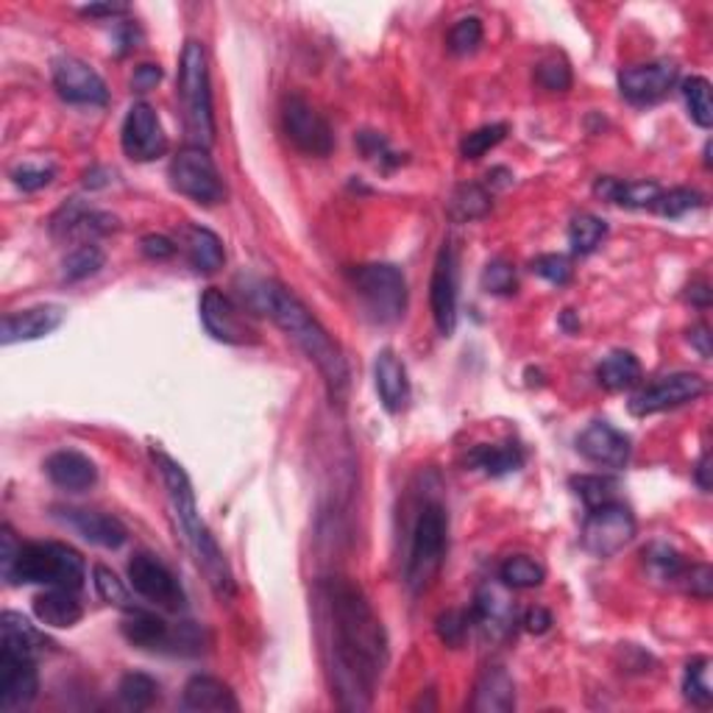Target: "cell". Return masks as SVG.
<instances>
[{
    "mask_svg": "<svg viewBox=\"0 0 713 713\" xmlns=\"http://www.w3.org/2000/svg\"><path fill=\"white\" fill-rule=\"evenodd\" d=\"M320 649L329 683L346 711H365L387 669V633L363 588L346 577L318 582Z\"/></svg>",
    "mask_w": 713,
    "mask_h": 713,
    "instance_id": "1",
    "label": "cell"
},
{
    "mask_svg": "<svg viewBox=\"0 0 713 713\" xmlns=\"http://www.w3.org/2000/svg\"><path fill=\"white\" fill-rule=\"evenodd\" d=\"M240 293L248 307L268 315L307 354L309 363H315V369L327 382L332 401L340 405L346 399V391H349V365H346L338 340L309 313L307 304L273 279H248Z\"/></svg>",
    "mask_w": 713,
    "mask_h": 713,
    "instance_id": "2",
    "label": "cell"
},
{
    "mask_svg": "<svg viewBox=\"0 0 713 713\" xmlns=\"http://www.w3.org/2000/svg\"><path fill=\"white\" fill-rule=\"evenodd\" d=\"M151 457L154 463H157L159 474H162L165 488H168L170 508H173L176 521H179V527H182L184 544H188L190 552H193L195 563H199V568L204 571L212 591L218 593L220 599H231L237 593L235 575H231L229 561H226L224 552H220L218 541H215V535H212L210 527H206L204 519H201L199 508H195V494H193V485H190L188 472H184L173 457L159 452V449H154Z\"/></svg>",
    "mask_w": 713,
    "mask_h": 713,
    "instance_id": "3",
    "label": "cell"
},
{
    "mask_svg": "<svg viewBox=\"0 0 713 713\" xmlns=\"http://www.w3.org/2000/svg\"><path fill=\"white\" fill-rule=\"evenodd\" d=\"M179 103H182L184 128L195 148H210L215 143V110H212L210 61L199 39H190L179 61Z\"/></svg>",
    "mask_w": 713,
    "mask_h": 713,
    "instance_id": "4",
    "label": "cell"
},
{
    "mask_svg": "<svg viewBox=\"0 0 713 713\" xmlns=\"http://www.w3.org/2000/svg\"><path fill=\"white\" fill-rule=\"evenodd\" d=\"M84 557L67 544L45 541V544H23L18 552L12 571L3 580L14 586H50V588H73L84 586Z\"/></svg>",
    "mask_w": 713,
    "mask_h": 713,
    "instance_id": "5",
    "label": "cell"
},
{
    "mask_svg": "<svg viewBox=\"0 0 713 713\" xmlns=\"http://www.w3.org/2000/svg\"><path fill=\"white\" fill-rule=\"evenodd\" d=\"M449 552V516L441 502H423L412 524L410 552H407L405 582L412 593H421L441 575Z\"/></svg>",
    "mask_w": 713,
    "mask_h": 713,
    "instance_id": "6",
    "label": "cell"
},
{
    "mask_svg": "<svg viewBox=\"0 0 713 713\" xmlns=\"http://www.w3.org/2000/svg\"><path fill=\"white\" fill-rule=\"evenodd\" d=\"M351 287L365 304V313L376 324H396L405 318L407 282L396 265L371 262L351 271Z\"/></svg>",
    "mask_w": 713,
    "mask_h": 713,
    "instance_id": "7",
    "label": "cell"
},
{
    "mask_svg": "<svg viewBox=\"0 0 713 713\" xmlns=\"http://www.w3.org/2000/svg\"><path fill=\"white\" fill-rule=\"evenodd\" d=\"M170 188L195 204L215 206L226 199V184L206 148H184L170 162Z\"/></svg>",
    "mask_w": 713,
    "mask_h": 713,
    "instance_id": "8",
    "label": "cell"
},
{
    "mask_svg": "<svg viewBox=\"0 0 713 713\" xmlns=\"http://www.w3.org/2000/svg\"><path fill=\"white\" fill-rule=\"evenodd\" d=\"M635 539V516L630 513L627 505L604 502L599 508H591L586 524H582V546L588 555L613 557Z\"/></svg>",
    "mask_w": 713,
    "mask_h": 713,
    "instance_id": "9",
    "label": "cell"
},
{
    "mask_svg": "<svg viewBox=\"0 0 713 713\" xmlns=\"http://www.w3.org/2000/svg\"><path fill=\"white\" fill-rule=\"evenodd\" d=\"M282 126L287 139L307 157H329L335 148V134L313 103L302 95L284 98Z\"/></svg>",
    "mask_w": 713,
    "mask_h": 713,
    "instance_id": "10",
    "label": "cell"
},
{
    "mask_svg": "<svg viewBox=\"0 0 713 713\" xmlns=\"http://www.w3.org/2000/svg\"><path fill=\"white\" fill-rule=\"evenodd\" d=\"M128 582L143 599H148L165 611H182L184 608V588L173 577L168 566L159 557L148 552H137L128 561Z\"/></svg>",
    "mask_w": 713,
    "mask_h": 713,
    "instance_id": "11",
    "label": "cell"
},
{
    "mask_svg": "<svg viewBox=\"0 0 713 713\" xmlns=\"http://www.w3.org/2000/svg\"><path fill=\"white\" fill-rule=\"evenodd\" d=\"M708 391V382L700 374H669L647 385L630 399V412L638 418L655 416V412L675 410L689 401H697Z\"/></svg>",
    "mask_w": 713,
    "mask_h": 713,
    "instance_id": "12",
    "label": "cell"
},
{
    "mask_svg": "<svg viewBox=\"0 0 713 713\" xmlns=\"http://www.w3.org/2000/svg\"><path fill=\"white\" fill-rule=\"evenodd\" d=\"M457 248L452 242H443L430 282L432 318H435V327L443 338H452L454 329H457Z\"/></svg>",
    "mask_w": 713,
    "mask_h": 713,
    "instance_id": "13",
    "label": "cell"
},
{
    "mask_svg": "<svg viewBox=\"0 0 713 713\" xmlns=\"http://www.w3.org/2000/svg\"><path fill=\"white\" fill-rule=\"evenodd\" d=\"M121 143L126 157L134 159V162H154V159L165 157L168 137H165L162 123H159L151 103L139 101L128 110L126 121H123Z\"/></svg>",
    "mask_w": 713,
    "mask_h": 713,
    "instance_id": "14",
    "label": "cell"
},
{
    "mask_svg": "<svg viewBox=\"0 0 713 713\" xmlns=\"http://www.w3.org/2000/svg\"><path fill=\"white\" fill-rule=\"evenodd\" d=\"M54 87L61 101L76 103V106H106L110 103V90H106L101 76L76 56H61L54 61Z\"/></svg>",
    "mask_w": 713,
    "mask_h": 713,
    "instance_id": "15",
    "label": "cell"
},
{
    "mask_svg": "<svg viewBox=\"0 0 713 713\" xmlns=\"http://www.w3.org/2000/svg\"><path fill=\"white\" fill-rule=\"evenodd\" d=\"M677 76H680V70L669 59L624 67L619 73V90L635 106H649V103H658L669 95L671 87L677 84Z\"/></svg>",
    "mask_w": 713,
    "mask_h": 713,
    "instance_id": "16",
    "label": "cell"
},
{
    "mask_svg": "<svg viewBox=\"0 0 713 713\" xmlns=\"http://www.w3.org/2000/svg\"><path fill=\"white\" fill-rule=\"evenodd\" d=\"M117 229H121V224H117L115 215L92 210V206L81 204L79 199L67 201L54 218H50V235H54L56 240L92 242L95 237H106Z\"/></svg>",
    "mask_w": 713,
    "mask_h": 713,
    "instance_id": "17",
    "label": "cell"
},
{
    "mask_svg": "<svg viewBox=\"0 0 713 713\" xmlns=\"http://www.w3.org/2000/svg\"><path fill=\"white\" fill-rule=\"evenodd\" d=\"M121 633L137 649H148V653H157V649L182 653V624L170 627L162 616L143 611V608H134V604L123 613Z\"/></svg>",
    "mask_w": 713,
    "mask_h": 713,
    "instance_id": "18",
    "label": "cell"
},
{
    "mask_svg": "<svg viewBox=\"0 0 713 713\" xmlns=\"http://www.w3.org/2000/svg\"><path fill=\"white\" fill-rule=\"evenodd\" d=\"M201 324H204L206 332L212 335L220 343L229 346H242L251 343L254 340V329L248 327L246 320H242L240 309L235 307L229 296L218 291V287H210L201 296Z\"/></svg>",
    "mask_w": 713,
    "mask_h": 713,
    "instance_id": "19",
    "label": "cell"
},
{
    "mask_svg": "<svg viewBox=\"0 0 713 713\" xmlns=\"http://www.w3.org/2000/svg\"><path fill=\"white\" fill-rule=\"evenodd\" d=\"M472 622L483 630L485 638L502 641L513 633L516 624V602L508 593V586L499 582H485L474 599Z\"/></svg>",
    "mask_w": 713,
    "mask_h": 713,
    "instance_id": "20",
    "label": "cell"
},
{
    "mask_svg": "<svg viewBox=\"0 0 713 713\" xmlns=\"http://www.w3.org/2000/svg\"><path fill=\"white\" fill-rule=\"evenodd\" d=\"M39 677L31 658L0 653V711L18 713L37 700Z\"/></svg>",
    "mask_w": 713,
    "mask_h": 713,
    "instance_id": "21",
    "label": "cell"
},
{
    "mask_svg": "<svg viewBox=\"0 0 713 713\" xmlns=\"http://www.w3.org/2000/svg\"><path fill=\"white\" fill-rule=\"evenodd\" d=\"M577 452L602 468H624L630 463V438L608 421H591L577 438Z\"/></svg>",
    "mask_w": 713,
    "mask_h": 713,
    "instance_id": "22",
    "label": "cell"
},
{
    "mask_svg": "<svg viewBox=\"0 0 713 713\" xmlns=\"http://www.w3.org/2000/svg\"><path fill=\"white\" fill-rule=\"evenodd\" d=\"M54 519H59L61 524L79 532L81 539L95 546H103V550H121L128 539V530L123 527V521L110 513H101V510L56 508Z\"/></svg>",
    "mask_w": 713,
    "mask_h": 713,
    "instance_id": "23",
    "label": "cell"
},
{
    "mask_svg": "<svg viewBox=\"0 0 713 713\" xmlns=\"http://www.w3.org/2000/svg\"><path fill=\"white\" fill-rule=\"evenodd\" d=\"M67 309L59 304H39V307L20 309V313H9L3 318V332L0 340L3 346L29 343V340H39L45 335L56 332L65 324Z\"/></svg>",
    "mask_w": 713,
    "mask_h": 713,
    "instance_id": "24",
    "label": "cell"
},
{
    "mask_svg": "<svg viewBox=\"0 0 713 713\" xmlns=\"http://www.w3.org/2000/svg\"><path fill=\"white\" fill-rule=\"evenodd\" d=\"M374 382L382 407L387 412H401L410 405V376H407L405 363L391 349L376 354Z\"/></svg>",
    "mask_w": 713,
    "mask_h": 713,
    "instance_id": "25",
    "label": "cell"
},
{
    "mask_svg": "<svg viewBox=\"0 0 713 713\" xmlns=\"http://www.w3.org/2000/svg\"><path fill=\"white\" fill-rule=\"evenodd\" d=\"M45 474L61 490H90L98 483V466L76 449H59L45 460Z\"/></svg>",
    "mask_w": 713,
    "mask_h": 713,
    "instance_id": "26",
    "label": "cell"
},
{
    "mask_svg": "<svg viewBox=\"0 0 713 713\" xmlns=\"http://www.w3.org/2000/svg\"><path fill=\"white\" fill-rule=\"evenodd\" d=\"M48 647H54V644L25 616L14 611H7L0 616V653L37 660Z\"/></svg>",
    "mask_w": 713,
    "mask_h": 713,
    "instance_id": "27",
    "label": "cell"
},
{
    "mask_svg": "<svg viewBox=\"0 0 713 713\" xmlns=\"http://www.w3.org/2000/svg\"><path fill=\"white\" fill-rule=\"evenodd\" d=\"M182 708L193 713H201V711L226 713V711H237L240 702H237L235 691H231L224 680L210 675H195L190 677L188 686H184Z\"/></svg>",
    "mask_w": 713,
    "mask_h": 713,
    "instance_id": "28",
    "label": "cell"
},
{
    "mask_svg": "<svg viewBox=\"0 0 713 713\" xmlns=\"http://www.w3.org/2000/svg\"><path fill=\"white\" fill-rule=\"evenodd\" d=\"M516 708V683L502 666H488L479 675L474 689L472 711L477 713H508Z\"/></svg>",
    "mask_w": 713,
    "mask_h": 713,
    "instance_id": "29",
    "label": "cell"
},
{
    "mask_svg": "<svg viewBox=\"0 0 713 713\" xmlns=\"http://www.w3.org/2000/svg\"><path fill=\"white\" fill-rule=\"evenodd\" d=\"M34 616L45 624V627H76L84 616L79 597L73 588H50V591L39 593L34 599Z\"/></svg>",
    "mask_w": 713,
    "mask_h": 713,
    "instance_id": "30",
    "label": "cell"
},
{
    "mask_svg": "<svg viewBox=\"0 0 713 713\" xmlns=\"http://www.w3.org/2000/svg\"><path fill=\"white\" fill-rule=\"evenodd\" d=\"M466 463L472 468H479L488 477H505L524 466V452L516 443H502V446H490V443H479L468 452Z\"/></svg>",
    "mask_w": 713,
    "mask_h": 713,
    "instance_id": "31",
    "label": "cell"
},
{
    "mask_svg": "<svg viewBox=\"0 0 713 713\" xmlns=\"http://www.w3.org/2000/svg\"><path fill=\"white\" fill-rule=\"evenodd\" d=\"M184 246H188L190 265L199 273H215L224 268L226 251L224 242H220V237L215 235V231L204 229V226H190V229L184 231Z\"/></svg>",
    "mask_w": 713,
    "mask_h": 713,
    "instance_id": "32",
    "label": "cell"
},
{
    "mask_svg": "<svg viewBox=\"0 0 713 713\" xmlns=\"http://www.w3.org/2000/svg\"><path fill=\"white\" fill-rule=\"evenodd\" d=\"M593 190L604 201L627 206V210H647L664 193L658 182H616V179H599Z\"/></svg>",
    "mask_w": 713,
    "mask_h": 713,
    "instance_id": "33",
    "label": "cell"
},
{
    "mask_svg": "<svg viewBox=\"0 0 713 713\" xmlns=\"http://www.w3.org/2000/svg\"><path fill=\"white\" fill-rule=\"evenodd\" d=\"M597 380L604 391H630L641 382V363L638 356L630 354V351H611L608 356H602V363L597 369Z\"/></svg>",
    "mask_w": 713,
    "mask_h": 713,
    "instance_id": "34",
    "label": "cell"
},
{
    "mask_svg": "<svg viewBox=\"0 0 713 713\" xmlns=\"http://www.w3.org/2000/svg\"><path fill=\"white\" fill-rule=\"evenodd\" d=\"M117 694H121L123 705L132 708V711H148L159 700V683L151 675L128 671V675H123L121 686H117Z\"/></svg>",
    "mask_w": 713,
    "mask_h": 713,
    "instance_id": "35",
    "label": "cell"
},
{
    "mask_svg": "<svg viewBox=\"0 0 713 713\" xmlns=\"http://www.w3.org/2000/svg\"><path fill=\"white\" fill-rule=\"evenodd\" d=\"M103 262H106V254H103L95 242H81V246H76L73 251L65 257V262H61V276H65L67 282H81V279L95 276L103 268Z\"/></svg>",
    "mask_w": 713,
    "mask_h": 713,
    "instance_id": "36",
    "label": "cell"
},
{
    "mask_svg": "<svg viewBox=\"0 0 713 713\" xmlns=\"http://www.w3.org/2000/svg\"><path fill=\"white\" fill-rule=\"evenodd\" d=\"M499 580L508 588H539L546 580V568L532 557L516 555L499 566Z\"/></svg>",
    "mask_w": 713,
    "mask_h": 713,
    "instance_id": "37",
    "label": "cell"
},
{
    "mask_svg": "<svg viewBox=\"0 0 713 713\" xmlns=\"http://www.w3.org/2000/svg\"><path fill=\"white\" fill-rule=\"evenodd\" d=\"M604 235H608V224L602 218H597V215H577L571 220V226H568V246H571L575 254L586 257L591 251H597Z\"/></svg>",
    "mask_w": 713,
    "mask_h": 713,
    "instance_id": "38",
    "label": "cell"
},
{
    "mask_svg": "<svg viewBox=\"0 0 713 713\" xmlns=\"http://www.w3.org/2000/svg\"><path fill=\"white\" fill-rule=\"evenodd\" d=\"M454 220H477L490 212V193L479 184H463L454 190L452 204H449Z\"/></svg>",
    "mask_w": 713,
    "mask_h": 713,
    "instance_id": "39",
    "label": "cell"
},
{
    "mask_svg": "<svg viewBox=\"0 0 713 713\" xmlns=\"http://www.w3.org/2000/svg\"><path fill=\"white\" fill-rule=\"evenodd\" d=\"M683 98L689 106L691 121L700 128L713 126V95H711V81L702 76H691L683 81Z\"/></svg>",
    "mask_w": 713,
    "mask_h": 713,
    "instance_id": "40",
    "label": "cell"
},
{
    "mask_svg": "<svg viewBox=\"0 0 713 713\" xmlns=\"http://www.w3.org/2000/svg\"><path fill=\"white\" fill-rule=\"evenodd\" d=\"M711 660L708 658H694L689 666H686L683 677V694L691 705L708 708L713 702V689H711Z\"/></svg>",
    "mask_w": 713,
    "mask_h": 713,
    "instance_id": "41",
    "label": "cell"
},
{
    "mask_svg": "<svg viewBox=\"0 0 713 713\" xmlns=\"http://www.w3.org/2000/svg\"><path fill=\"white\" fill-rule=\"evenodd\" d=\"M571 488L577 490V496L588 508H599V505L616 499L619 483L613 477H604V474H582V477L571 479Z\"/></svg>",
    "mask_w": 713,
    "mask_h": 713,
    "instance_id": "42",
    "label": "cell"
},
{
    "mask_svg": "<svg viewBox=\"0 0 713 713\" xmlns=\"http://www.w3.org/2000/svg\"><path fill=\"white\" fill-rule=\"evenodd\" d=\"M508 137V123H488V126H479L477 132L466 134L463 143H460V154L466 159H479L496 148L502 139Z\"/></svg>",
    "mask_w": 713,
    "mask_h": 713,
    "instance_id": "43",
    "label": "cell"
},
{
    "mask_svg": "<svg viewBox=\"0 0 713 713\" xmlns=\"http://www.w3.org/2000/svg\"><path fill=\"white\" fill-rule=\"evenodd\" d=\"M446 45L454 56L474 54L483 45V20L474 18V14L472 18H460L449 31Z\"/></svg>",
    "mask_w": 713,
    "mask_h": 713,
    "instance_id": "44",
    "label": "cell"
},
{
    "mask_svg": "<svg viewBox=\"0 0 713 713\" xmlns=\"http://www.w3.org/2000/svg\"><path fill=\"white\" fill-rule=\"evenodd\" d=\"M697 206H702V195L697 193V190L675 188L669 190V193H660L658 199H655L653 210L658 212V215H664V218H680V215L697 210Z\"/></svg>",
    "mask_w": 713,
    "mask_h": 713,
    "instance_id": "45",
    "label": "cell"
},
{
    "mask_svg": "<svg viewBox=\"0 0 713 713\" xmlns=\"http://www.w3.org/2000/svg\"><path fill=\"white\" fill-rule=\"evenodd\" d=\"M438 638L446 644V647L457 649L463 647V641H466L468 630H472V613L468 611H446L438 616L435 622Z\"/></svg>",
    "mask_w": 713,
    "mask_h": 713,
    "instance_id": "46",
    "label": "cell"
},
{
    "mask_svg": "<svg viewBox=\"0 0 713 713\" xmlns=\"http://www.w3.org/2000/svg\"><path fill=\"white\" fill-rule=\"evenodd\" d=\"M644 555H647L649 571H653L655 577H660V580H680V575H683V557L677 555L671 546L655 544L649 546V552H644Z\"/></svg>",
    "mask_w": 713,
    "mask_h": 713,
    "instance_id": "47",
    "label": "cell"
},
{
    "mask_svg": "<svg viewBox=\"0 0 713 713\" xmlns=\"http://www.w3.org/2000/svg\"><path fill=\"white\" fill-rule=\"evenodd\" d=\"M483 287L485 293L494 296H513L519 282H516V268L508 260H494L483 271Z\"/></svg>",
    "mask_w": 713,
    "mask_h": 713,
    "instance_id": "48",
    "label": "cell"
},
{
    "mask_svg": "<svg viewBox=\"0 0 713 713\" xmlns=\"http://www.w3.org/2000/svg\"><path fill=\"white\" fill-rule=\"evenodd\" d=\"M92 580H95V591L103 602L117 604V608H123V611H126V608H132L126 586H123V580H117V575L112 571V568L95 566L92 568Z\"/></svg>",
    "mask_w": 713,
    "mask_h": 713,
    "instance_id": "49",
    "label": "cell"
},
{
    "mask_svg": "<svg viewBox=\"0 0 713 713\" xmlns=\"http://www.w3.org/2000/svg\"><path fill=\"white\" fill-rule=\"evenodd\" d=\"M535 81L550 92H566L568 87H571V70H568L566 61L552 56V59L541 61L539 65V70H535Z\"/></svg>",
    "mask_w": 713,
    "mask_h": 713,
    "instance_id": "50",
    "label": "cell"
},
{
    "mask_svg": "<svg viewBox=\"0 0 713 713\" xmlns=\"http://www.w3.org/2000/svg\"><path fill=\"white\" fill-rule=\"evenodd\" d=\"M532 273H539L552 284H566L571 279V265L563 254H541L532 260Z\"/></svg>",
    "mask_w": 713,
    "mask_h": 713,
    "instance_id": "51",
    "label": "cell"
},
{
    "mask_svg": "<svg viewBox=\"0 0 713 713\" xmlns=\"http://www.w3.org/2000/svg\"><path fill=\"white\" fill-rule=\"evenodd\" d=\"M12 179L20 190L25 193H37V190L48 188L54 182V168H34V165H23V168L12 170Z\"/></svg>",
    "mask_w": 713,
    "mask_h": 713,
    "instance_id": "52",
    "label": "cell"
},
{
    "mask_svg": "<svg viewBox=\"0 0 713 713\" xmlns=\"http://www.w3.org/2000/svg\"><path fill=\"white\" fill-rule=\"evenodd\" d=\"M356 143H360V151H363L365 159H371V162L385 165L387 157L394 159V162H401V157H396V154L391 151V148H387V139L380 137L376 132H363L360 137H356ZM387 165H391V162H387ZM391 168H394V165H391Z\"/></svg>",
    "mask_w": 713,
    "mask_h": 713,
    "instance_id": "53",
    "label": "cell"
},
{
    "mask_svg": "<svg viewBox=\"0 0 713 713\" xmlns=\"http://www.w3.org/2000/svg\"><path fill=\"white\" fill-rule=\"evenodd\" d=\"M680 580H683L686 591H689L691 597L711 599V588H713V571H711V566H691V568H683V575H680Z\"/></svg>",
    "mask_w": 713,
    "mask_h": 713,
    "instance_id": "54",
    "label": "cell"
},
{
    "mask_svg": "<svg viewBox=\"0 0 713 713\" xmlns=\"http://www.w3.org/2000/svg\"><path fill=\"white\" fill-rule=\"evenodd\" d=\"M139 248L148 260H170L176 254V242L165 235H146L139 240Z\"/></svg>",
    "mask_w": 713,
    "mask_h": 713,
    "instance_id": "55",
    "label": "cell"
},
{
    "mask_svg": "<svg viewBox=\"0 0 713 713\" xmlns=\"http://www.w3.org/2000/svg\"><path fill=\"white\" fill-rule=\"evenodd\" d=\"M20 546L23 544H18V541H14L12 527H3V535H0V568H3V577L12 571L14 561H18Z\"/></svg>",
    "mask_w": 713,
    "mask_h": 713,
    "instance_id": "56",
    "label": "cell"
},
{
    "mask_svg": "<svg viewBox=\"0 0 713 713\" xmlns=\"http://www.w3.org/2000/svg\"><path fill=\"white\" fill-rule=\"evenodd\" d=\"M162 81V67L159 65H139L132 76V87L137 92H148Z\"/></svg>",
    "mask_w": 713,
    "mask_h": 713,
    "instance_id": "57",
    "label": "cell"
},
{
    "mask_svg": "<svg viewBox=\"0 0 713 713\" xmlns=\"http://www.w3.org/2000/svg\"><path fill=\"white\" fill-rule=\"evenodd\" d=\"M524 627L530 630V633H546V630L552 627V613L546 611V608H530V611L524 613Z\"/></svg>",
    "mask_w": 713,
    "mask_h": 713,
    "instance_id": "58",
    "label": "cell"
},
{
    "mask_svg": "<svg viewBox=\"0 0 713 713\" xmlns=\"http://www.w3.org/2000/svg\"><path fill=\"white\" fill-rule=\"evenodd\" d=\"M81 14H87V18H115V14H126V7L123 3H98V7H84Z\"/></svg>",
    "mask_w": 713,
    "mask_h": 713,
    "instance_id": "59",
    "label": "cell"
},
{
    "mask_svg": "<svg viewBox=\"0 0 713 713\" xmlns=\"http://www.w3.org/2000/svg\"><path fill=\"white\" fill-rule=\"evenodd\" d=\"M689 340L700 349V354L705 356V360L711 356V335H708L705 324H697V327L689 332Z\"/></svg>",
    "mask_w": 713,
    "mask_h": 713,
    "instance_id": "60",
    "label": "cell"
},
{
    "mask_svg": "<svg viewBox=\"0 0 713 713\" xmlns=\"http://www.w3.org/2000/svg\"><path fill=\"white\" fill-rule=\"evenodd\" d=\"M112 173L103 168H92L84 173V184L87 188H103V184H110Z\"/></svg>",
    "mask_w": 713,
    "mask_h": 713,
    "instance_id": "61",
    "label": "cell"
},
{
    "mask_svg": "<svg viewBox=\"0 0 713 713\" xmlns=\"http://www.w3.org/2000/svg\"><path fill=\"white\" fill-rule=\"evenodd\" d=\"M711 457H708V452H702L700 463H697V483H700L702 490H711Z\"/></svg>",
    "mask_w": 713,
    "mask_h": 713,
    "instance_id": "62",
    "label": "cell"
},
{
    "mask_svg": "<svg viewBox=\"0 0 713 713\" xmlns=\"http://www.w3.org/2000/svg\"><path fill=\"white\" fill-rule=\"evenodd\" d=\"M689 298L697 304V307H708L711 304V291H708V284H694V287H689Z\"/></svg>",
    "mask_w": 713,
    "mask_h": 713,
    "instance_id": "63",
    "label": "cell"
}]
</instances>
